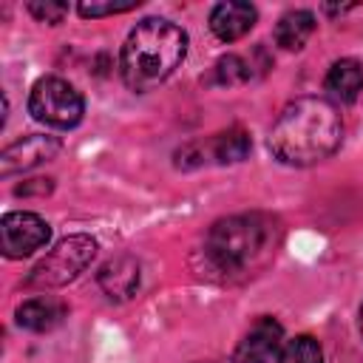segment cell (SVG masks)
<instances>
[{"instance_id":"5b68a950","label":"cell","mask_w":363,"mask_h":363,"mask_svg":"<svg viewBox=\"0 0 363 363\" xmlns=\"http://www.w3.org/2000/svg\"><path fill=\"white\" fill-rule=\"evenodd\" d=\"M28 113L57 130H68L79 125L85 113V99L82 94L62 77H43L34 82L28 94Z\"/></svg>"},{"instance_id":"8992f818","label":"cell","mask_w":363,"mask_h":363,"mask_svg":"<svg viewBox=\"0 0 363 363\" xmlns=\"http://www.w3.org/2000/svg\"><path fill=\"white\" fill-rule=\"evenodd\" d=\"M250 147H252L250 133L241 130V128H230V130H221V133L210 136L207 142H187L184 147H179L176 150V164L179 167H199L204 162L235 164V162L247 159Z\"/></svg>"},{"instance_id":"52a82bcc","label":"cell","mask_w":363,"mask_h":363,"mask_svg":"<svg viewBox=\"0 0 363 363\" xmlns=\"http://www.w3.org/2000/svg\"><path fill=\"white\" fill-rule=\"evenodd\" d=\"M51 241V227L43 216L28 210L6 213L0 221V250L6 258H26Z\"/></svg>"},{"instance_id":"ffe728a7","label":"cell","mask_w":363,"mask_h":363,"mask_svg":"<svg viewBox=\"0 0 363 363\" xmlns=\"http://www.w3.org/2000/svg\"><path fill=\"white\" fill-rule=\"evenodd\" d=\"M357 323H360V335H363V303H360V318H357Z\"/></svg>"},{"instance_id":"30bf717a","label":"cell","mask_w":363,"mask_h":363,"mask_svg":"<svg viewBox=\"0 0 363 363\" xmlns=\"http://www.w3.org/2000/svg\"><path fill=\"white\" fill-rule=\"evenodd\" d=\"M139 281H142V267L133 255L122 252V255H113L108 258L99 272H96V284L99 289L111 298V301H128L130 295H136L139 289Z\"/></svg>"},{"instance_id":"5bb4252c","label":"cell","mask_w":363,"mask_h":363,"mask_svg":"<svg viewBox=\"0 0 363 363\" xmlns=\"http://www.w3.org/2000/svg\"><path fill=\"white\" fill-rule=\"evenodd\" d=\"M315 14L309 9H292L275 23V43L284 51H301L315 34Z\"/></svg>"},{"instance_id":"4fadbf2b","label":"cell","mask_w":363,"mask_h":363,"mask_svg":"<svg viewBox=\"0 0 363 363\" xmlns=\"http://www.w3.org/2000/svg\"><path fill=\"white\" fill-rule=\"evenodd\" d=\"M323 88L337 102H354L363 94V65L352 57H343V60L332 62V68L326 71Z\"/></svg>"},{"instance_id":"9c48e42d","label":"cell","mask_w":363,"mask_h":363,"mask_svg":"<svg viewBox=\"0 0 363 363\" xmlns=\"http://www.w3.org/2000/svg\"><path fill=\"white\" fill-rule=\"evenodd\" d=\"M281 349H284V326L275 318L264 315L238 340L233 352V363H272L278 360Z\"/></svg>"},{"instance_id":"2e32d148","label":"cell","mask_w":363,"mask_h":363,"mask_svg":"<svg viewBox=\"0 0 363 363\" xmlns=\"http://www.w3.org/2000/svg\"><path fill=\"white\" fill-rule=\"evenodd\" d=\"M250 77H252V65L238 54H227L213 65V77L210 79L218 82V85H241Z\"/></svg>"},{"instance_id":"7c38bea8","label":"cell","mask_w":363,"mask_h":363,"mask_svg":"<svg viewBox=\"0 0 363 363\" xmlns=\"http://www.w3.org/2000/svg\"><path fill=\"white\" fill-rule=\"evenodd\" d=\"M68 315L65 303L54 295H34V298H26L14 318H17V326L28 329V332H51L54 326L62 323V318Z\"/></svg>"},{"instance_id":"277c9868","label":"cell","mask_w":363,"mask_h":363,"mask_svg":"<svg viewBox=\"0 0 363 363\" xmlns=\"http://www.w3.org/2000/svg\"><path fill=\"white\" fill-rule=\"evenodd\" d=\"M96 255V241L85 233H74L65 235L62 241H57L28 272L26 286L28 289H60L65 284H71Z\"/></svg>"},{"instance_id":"d6986e66","label":"cell","mask_w":363,"mask_h":363,"mask_svg":"<svg viewBox=\"0 0 363 363\" xmlns=\"http://www.w3.org/2000/svg\"><path fill=\"white\" fill-rule=\"evenodd\" d=\"M51 190H54V182H51V179H28V182H23L14 193H17V196H31V193L48 196Z\"/></svg>"},{"instance_id":"ba28073f","label":"cell","mask_w":363,"mask_h":363,"mask_svg":"<svg viewBox=\"0 0 363 363\" xmlns=\"http://www.w3.org/2000/svg\"><path fill=\"white\" fill-rule=\"evenodd\" d=\"M62 142L57 136H45V133H31V136H23L11 145L3 147L0 153V176L9 179L14 173H26L43 162H51L57 153H60Z\"/></svg>"},{"instance_id":"e0dca14e","label":"cell","mask_w":363,"mask_h":363,"mask_svg":"<svg viewBox=\"0 0 363 363\" xmlns=\"http://www.w3.org/2000/svg\"><path fill=\"white\" fill-rule=\"evenodd\" d=\"M139 6V0H122V3H116V0H82L79 6H77V11H79V17H91V20H96V17H108V14H122V11H130V9H136Z\"/></svg>"},{"instance_id":"3957f363","label":"cell","mask_w":363,"mask_h":363,"mask_svg":"<svg viewBox=\"0 0 363 363\" xmlns=\"http://www.w3.org/2000/svg\"><path fill=\"white\" fill-rule=\"evenodd\" d=\"M187 34L164 17H145L136 23L119 51V74L130 91H150L162 85L184 60Z\"/></svg>"},{"instance_id":"7a4b0ae2","label":"cell","mask_w":363,"mask_h":363,"mask_svg":"<svg viewBox=\"0 0 363 363\" xmlns=\"http://www.w3.org/2000/svg\"><path fill=\"white\" fill-rule=\"evenodd\" d=\"M343 142L337 108L323 96H298L275 119L269 150L281 164L309 167L329 159Z\"/></svg>"},{"instance_id":"ac0fdd59","label":"cell","mask_w":363,"mask_h":363,"mask_svg":"<svg viewBox=\"0 0 363 363\" xmlns=\"http://www.w3.org/2000/svg\"><path fill=\"white\" fill-rule=\"evenodd\" d=\"M28 11H31V17H37L40 23L57 26V23H62V17L68 14V3H57V0H34V3H28Z\"/></svg>"},{"instance_id":"9a60e30c","label":"cell","mask_w":363,"mask_h":363,"mask_svg":"<svg viewBox=\"0 0 363 363\" xmlns=\"http://www.w3.org/2000/svg\"><path fill=\"white\" fill-rule=\"evenodd\" d=\"M278 363H323V349L312 335H298L284 343Z\"/></svg>"},{"instance_id":"6da1fadb","label":"cell","mask_w":363,"mask_h":363,"mask_svg":"<svg viewBox=\"0 0 363 363\" xmlns=\"http://www.w3.org/2000/svg\"><path fill=\"white\" fill-rule=\"evenodd\" d=\"M278 238L281 227L267 213H238L218 218L199 247V272L218 284L244 281L272 261Z\"/></svg>"},{"instance_id":"8fae6325","label":"cell","mask_w":363,"mask_h":363,"mask_svg":"<svg viewBox=\"0 0 363 363\" xmlns=\"http://www.w3.org/2000/svg\"><path fill=\"white\" fill-rule=\"evenodd\" d=\"M255 17H258V11L252 3H238V0L218 3L210 11V31L221 43H235L255 26Z\"/></svg>"}]
</instances>
